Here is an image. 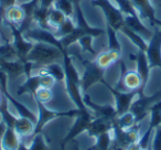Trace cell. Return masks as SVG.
Listing matches in <instances>:
<instances>
[{
	"instance_id": "6da1fadb",
	"label": "cell",
	"mask_w": 161,
	"mask_h": 150,
	"mask_svg": "<svg viewBox=\"0 0 161 150\" xmlns=\"http://www.w3.org/2000/svg\"><path fill=\"white\" fill-rule=\"evenodd\" d=\"M27 61L33 63V72L45 65L63 61V53L58 47L43 42H34L33 47L27 56ZM32 72V73H33Z\"/></svg>"
},
{
	"instance_id": "7a4b0ae2",
	"label": "cell",
	"mask_w": 161,
	"mask_h": 150,
	"mask_svg": "<svg viewBox=\"0 0 161 150\" xmlns=\"http://www.w3.org/2000/svg\"><path fill=\"white\" fill-rule=\"evenodd\" d=\"M75 58H77V60L80 61V63L83 66V73L80 75V86L82 92L86 93L87 90L93 86L94 84L102 82L104 80V75H105V71L106 69L99 67L96 64L95 60H91L84 56V53L80 54H75Z\"/></svg>"
},
{
	"instance_id": "3957f363",
	"label": "cell",
	"mask_w": 161,
	"mask_h": 150,
	"mask_svg": "<svg viewBox=\"0 0 161 150\" xmlns=\"http://www.w3.org/2000/svg\"><path fill=\"white\" fill-rule=\"evenodd\" d=\"M92 5L102 9L105 14L106 25H110L116 31H120L121 28L125 25V14L113 0H92Z\"/></svg>"
},
{
	"instance_id": "277c9868",
	"label": "cell",
	"mask_w": 161,
	"mask_h": 150,
	"mask_svg": "<svg viewBox=\"0 0 161 150\" xmlns=\"http://www.w3.org/2000/svg\"><path fill=\"white\" fill-rule=\"evenodd\" d=\"M159 101H161V91H158L150 96H147L143 94V92L139 91L138 95L134 99L129 109L136 117L137 124H140V121H142L150 114L151 107Z\"/></svg>"
},
{
	"instance_id": "5b68a950",
	"label": "cell",
	"mask_w": 161,
	"mask_h": 150,
	"mask_svg": "<svg viewBox=\"0 0 161 150\" xmlns=\"http://www.w3.org/2000/svg\"><path fill=\"white\" fill-rule=\"evenodd\" d=\"M36 106H38V119L36 123V128H34L33 135H36L39 132H42V129L50 120L58 118V117H76L80 113V109L67 110V112H56V110H51L45 106V104L40 103L36 101ZM32 135V136H33Z\"/></svg>"
},
{
	"instance_id": "8992f818",
	"label": "cell",
	"mask_w": 161,
	"mask_h": 150,
	"mask_svg": "<svg viewBox=\"0 0 161 150\" xmlns=\"http://www.w3.org/2000/svg\"><path fill=\"white\" fill-rule=\"evenodd\" d=\"M74 118H75V121H74L72 128L66 134V136L63 138V140L60 142L62 149H64L67 143L72 142L78 135H80L83 131H86L90 124L95 118V116L93 115V113L90 109H86V110H80V114L76 117H74Z\"/></svg>"
},
{
	"instance_id": "52a82bcc",
	"label": "cell",
	"mask_w": 161,
	"mask_h": 150,
	"mask_svg": "<svg viewBox=\"0 0 161 150\" xmlns=\"http://www.w3.org/2000/svg\"><path fill=\"white\" fill-rule=\"evenodd\" d=\"M120 65V77L115 86V88L123 92H129V91H138L142 86V80L137 71L134 69H127L125 62L121 58L119 61Z\"/></svg>"
},
{
	"instance_id": "ba28073f",
	"label": "cell",
	"mask_w": 161,
	"mask_h": 150,
	"mask_svg": "<svg viewBox=\"0 0 161 150\" xmlns=\"http://www.w3.org/2000/svg\"><path fill=\"white\" fill-rule=\"evenodd\" d=\"M7 27L9 28L10 32H11V36H12L11 42L17 51L18 60L22 61V62H25V61H27L28 54L30 53L31 49L33 47L34 42L29 40L28 38H25V36L23 34V32L19 29L18 25L8 23Z\"/></svg>"
},
{
	"instance_id": "9c48e42d",
	"label": "cell",
	"mask_w": 161,
	"mask_h": 150,
	"mask_svg": "<svg viewBox=\"0 0 161 150\" xmlns=\"http://www.w3.org/2000/svg\"><path fill=\"white\" fill-rule=\"evenodd\" d=\"M101 83H103L104 85L109 90V92L113 94V96L115 97V107H116L117 115H118V116L130 109V106H131L134 99L136 98L137 95H138L139 90L129 91V92H123V91H118L115 87H113V86H110L105 80H103Z\"/></svg>"
},
{
	"instance_id": "30bf717a",
	"label": "cell",
	"mask_w": 161,
	"mask_h": 150,
	"mask_svg": "<svg viewBox=\"0 0 161 150\" xmlns=\"http://www.w3.org/2000/svg\"><path fill=\"white\" fill-rule=\"evenodd\" d=\"M150 67H159L161 69V28L154 27L153 33L148 41L146 50Z\"/></svg>"
},
{
	"instance_id": "8fae6325",
	"label": "cell",
	"mask_w": 161,
	"mask_h": 150,
	"mask_svg": "<svg viewBox=\"0 0 161 150\" xmlns=\"http://www.w3.org/2000/svg\"><path fill=\"white\" fill-rule=\"evenodd\" d=\"M83 101L85 103L86 107L93 113L95 117H103V118H107L110 120H114L118 115H117L116 107L113 105H99L96 104L95 102L92 101L90 95L87 93L83 94Z\"/></svg>"
},
{
	"instance_id": "7c38bea8",
	"label": "cell",
	"mask_w": 161,
	"mask_h": 150,
	"mask_svg": "<svg viewBox=\"0 0 161 150\" xmlns=\"http://www.w3.org/2000/svg\"><path fill=\"white\" fill-rule=\"evenodd\" d=\"M138 16L142 21H148L152 28L156 27L158 18L156 17V9L151 0H131Z\"/></svg>"
},
{
	"instance_id": "4fadbf2b",
	"label": "cell",
	"mask_w": 161,
	"mask_h": 150,
	"mask_svg": "<svg viewBox=\"0 0 161 150\" xmlns=\"http://www.w3.org/2000/svg\"><path fill=\"white\" fill-rule=\"evenodd\" d=\"M132 61L136 62V71L138 72V74L140 75L141 80H142V86L141 88H139L140 92L145 91V87L148 83L149 80V74H150V65L149 61H148L147 54L142 50H138L137 53L135 55H132Z\"/></svg>"
},
{
	"instance_id": "5bb4252c",
	"label": "cell",
	"mask_w": 161,
	"mask_h": 150,
	"mask_svg": "<svg viewBox=\"0 0 161 150\" xmlns=\"http://www.w3.org/2000/svg\"><path fill=\"white\" fill-rule=\"evenodd\" d=\"M125 25H127L132 31L140 34L147 42L151 39L152 33H153V31H151L143 23V21L141 20L138 14H136V16H125Z\"/></svg>"
},
{
	"instance_id": "9a60e30c",
	"label": "cell",
	"mask_w": 161,
	"mask_h": 150,
	"mask_svg": "<svg viewBox=\"0 0 161 150\" xmlns=\"http://www.w3.org/2000/svg\"><path fill=\"white\" fill-rule=\"evenodd\" d=\"M113 123L114 120H110V119L103 118V117H95L92 123L90 124L86 132H87L88 137L97 138L102 134L110 131V129L113 128Z\"/></svg>"
},
{
	"instance_id": "2e32d148",
	"label": "cell",
	"mask_w": 161,
	"mask_h": 150,
	"mask_svg": "<svg viewBox=\"0 0 161 150\" xmlns=\"http://www.w3.org/2000/svg\"><path fill=\"white\" fill-rule=\"evenodd\" d=\"M96 64L104 69H107L110 65L119 62L121 60V52L113 51V50H106L96 55L94 58Z\"/></svg>"
},
{
	"instance_id": "e0dca14e",
	"label": "cell",
	"mask_w": 161,
	"mask_h": 150,
	"mask_svg": "<svg viewBox=\"0 0 161 150\" xmlns=\"http://www.w3.org/2000/svg\"><path fill=\"white\" fill-rule=\"evenodd\" d=\"M25 18V12L23 10V8L21 7V5H12L9 8H7L3 14V20H5L6 25L8 23L10 25H20L22 23V21Z\"/></svg>"
},
{
	"instance_id": "ac0fdd59",
	"label": "cell",
	"mask_w": 161,
	"mask_h": 150,
	"mask_svg": "<svg viewBox=\"0 0 161 150\" xmlns=\"http://www.w3.org/2000/svg\"><path fill=\"white\" fill-rule=\"evenodd\" d=\"M34 128H36V123L27 117H17L14 124V129L21 139H25L27 137L32 136Z\"/></svg>"
},
{
	"instance_id": "d6986e66",
	"label": "cell",
	"mask_w": 161,
	"mask_h": 150,
	"mask_svg": "<svg viewBox=\"0 0 161 150\" xmlns=\"http://www.w3.org/2000/svg\"><path fill=\"white\" fill-rule=\"evenodd\" d=\"M0 69L7 74L10 81H12V80L17 79L20 75L25 74V62H22L20 60L3 61Z\"/></svg>"
},
{
	"instance_id": "ffe728a7",
	"label": "cell",
	"mask_w": 161,
	"mask_h": 150,
	"mask_svg": "<svg viewBox=\"0 0 161 150\" xmlns=\"http://www.w3.org/2000/svg\"><path fill=\"white\" fill-rule=\"evenodd\" d=\"M41 87L40 85V75L36 73H32L30 76H27L25 82L17 90V95L21 96L23 94H30L34 96L36 91Z\"/></svg>"
},
{
	"instance_id": "44dd1931",
	"label": "cell",
	"mask_w": 161,
	"mask_h": 150,
	"mask_svg": "<svg viewBox=\"0 0 161 150\" xmlns=\"http://www.w3.org/2000/svg\"><path fill=\"white\" fill-rule=\"evenodd\" d=\"M33 73L38 74H49L51 76H53L55 79L56 82H62L65 81V71L64 66L61 62H54L51 63L49 65H45L40 69H36Z\"/></svg>"
},
{
	"instance_id": "7402d4cb",
	"label": "cell",
	"mask_w": 161,
	"mask_h": 150,
	"mask_svg": "<svg viewBox=\"0 0 161 150\" xmlns=\"http://www.w3.org/2000/svg\"><path fill=\"white\" fill-rule=\"evenodd\" d=\"M0 142L3 150H17L21 142V138L14 128L7 126Z\"/></svg>"
},
{
	"instance_id": "603a6c76",
	"label": "cell",
	"mask_w": 161,
	"mask_h": 150,
	"mask_svg": "<svg viewBox=\"0 0 161 150\" xmlns=\"http://www.w3.org/2000/svg\"><path fill=\"white\" fill-rule=\"evenodd\" d=\"M120 32L124 34V36H127V38L129 39L130 41H131L132 44H134L135 47H137V49H138V50H142V51L146 52V50H147L148 42L142 38V36H140V34L137 33V32H135V31H132V30L129 29L127 25H124V27L120 29Z\"/></svg>"
},
{
	"instance_id": "cb8c5ba5",
	"label": "cell",
	"mask_w": 161,
	"mask_h": 150,
	"mask_svg": "<svg viewBox=\"0 0 161 150\" xmlns=\"http://www.w3.org/2000/svg\"><path fill=\"white\" fill-rule=\"evenodd\" d=\"M67 17L63 14L61 10L56 9L54 6H52L51 9L49 11V14H47V22H49L51 29L53 30V32L66 20Z\"/></svg>"
},
{
	"instance_id": "d4e9b609",
	"label": "cell",
	"mask_w": 161,
	"mask_h": 150,
	"mask_svg": "<svg viewBox=\"0 0 161 150\" xmlns=\"http://www.w3.org/2000/svg\"><path fill=\"white\" fill-rule=\"evenodd\" d=\"M94 36H90V34H85V36H80V39H78V44H80V51H82V53L84 54H91V55L93 56V58H96V55L98 53H97L96 51H95L94 49V45H93V41H94Z\"/></svg>"
},
{
	"instance_id": "484cf974",
	"label": "cell",
	"mask_w": 161,
	"mask_h": 150,
	"mask_svg": "<svg viewBox=\"0 0 161 150\" xmlns=\"http://www.w3.org/2000/svg\"><path fill=\"white\" fill-rule=\"evenodd\" d=\"M114 121L121 129H129V128L134 127L135 125H137L136 117H135V115L130 110L117 116Z\"/></svg>"
},
{
	"instance_id": "4316f807",
	"label": "cell",
	"mask_w": 161,
	"mask_h": 150,
	"mask_svg": "<svg viewBox=\"0 0 161 150\" xmlns=\"http://www.w3.org/2000/svg\"><path fill=\"white\" fill-rule=\"evenodd\" d=\"M0 58L5 61L18 60L17 51L12 42H1L0 43Z\"/></svg>"
},
{
	"instance_id": "83f0119b",
	"label": "cell",
	"mask_w": 161,
	"mask_h": 150,
	"mask_svg": "<svg viewBox=\"0 0 161 150\" xmlns=\"http://www.w3.org/2000/svg\"><path fill=\"white\" fill-rule=\"evenodd\" d=\"M117 32L115 29H113L110 25H106V33H107V40H108V47L107 50H113V51H119L121 52V45L117 36Z\"/></svg>"
},
{
	"instance_id": "f1b7e54d",
	"label": "cell",
	"mask_w": 161,
	"mask_h": 150,
	"mask_svg": "<svg viewBox=\"0 0 161 150\" xmlns=\"http://www.w3.org/2000/svg\"><path fill=\"white\" fill-rule=\"evenodd\" d=\"M76 25L74 22V20L72 18H66V20L54 31V34L58 39H62L64 36H66L67 34L72 33L75 30Z\"/></svg>"
},
{
	"instance_id": "f546056e",
	"label": "cell",
	"mask_w": 161,
	"mask_h": 150,
	"mask_svg": "<svg viewBox=\"0 0 161 150\" xmlns=\"http://www.w3.org/2000/svg\"><path fill=\"white\" fill-rule=\"evenodd\" d=\"M53 6L56 9L61 10L67 18L73 19L74 16V3L72 0H54Z\"/></svg>"
},
{
	"instance_id": "4dcf8cb0",
	"label": "cell",
	"mask_w": 161,
	"mask_h": 150,
	"mask_svg": "<svg viewBox=\"0 0 161 150\" xmlns=\"http://www.w3.org/2000/svg\"><path fill=\"white\" fill-rule=\"evenodd\" d=\"M28 148L29 150H50V147L45 141L42 132H39V134L32 136V141L30 146H28Z\"/></svg>"
},
{
	"instance_id": "1f68e13d",
	"label": "cell",
	"mask_w": 161,
	"mask_h": 150,
	"mask_svg": "<svg viewBox=\"0 0 161 150\" xmlns=\"http://www.w3.org/2000/svg\"><path fill=\"white\" fill-rule=\"evenodd\" d=\"M34 101H38L40 103L47 104L49 102L52 101L53 98V92H52V88H45V87H40L36 91V95L33 96Z\"/></svg>"
},
{
	"instance_id": "d6a6232c",
	"label": "cell",
	"mask_w": 161,
	"mask_h": 150,
	"mask_svg": "<svg viewBox=\"0 0 161 150\" xmlns=\"http://www.w3.org/2000/svg\"><path fill=\"white\" fill-rule=\"evenodd\" d=\"M151 150H161V125L154 128L153 137L151 139Z\"/></svg>"
},
{
	"instance_id": "836d02e7",
	"label": "cell",
	"mask_w": 161,
	"mask_h": 150,
	"mask_svg": "<svg viewBox=\"0 0 161 150\" xmlns=\"http://www.w3.org/2000/svg\"><path fill=\"white\" fill-rule=\"evenodd\" d=\"M38 74V73H36ZM40 75V85L41 87L45 88H52L55 84V79L49 74H39Z\"/></svg>"
},
{
	"instance_id": "e575fe53",
	"label": "cell",
	"mask_w": 161,
	"mask_h": 150,
	"mask_svg": "<svg viewBox=\"0 0 161 150\" xmlns=\"http://www.w3.org/2000/svg\"><path fill=\"white\" fill-rule=\"evenodd\" d=\"M6 128H7V125H6V124L3 123V120H0V140H1V138H3V134H5Z\"/></svg>"
},
{
	"instance_id": "d590c367",
	"label": "cell",
	"mask_w": 161,
	"mask_h": 150,
	"mask_svg": "<svg viewBox=\"0 0 161 150\" xmlns=\"http://www.w3.org/2000/svg\"><path fill=\"white\" fill-rule=\"evenodd\" d=\"M17 150H29L28 146L25 145V139H21V142H20V145H19V147Z\"/></svg>"
},
{
	"instance_id": "8d00e7d4",
	"label": "cell",
	"mask_w": 161,
	"mask_h": 150,
	"mask_svg": "<svg viewBox=\"0 0 161 150\" xmlns=\"http://www.w3.org/2000/svg\"><path fill=\"white\" fill-rule=\"evenodd\" d=\"M151 3L154 6V8H161V0H151Z\"/></svg>"
},
{
	"instance_id": "74e56055",
	"label": "cell",
	"mask_w": 161,
	"mask_h": 150,
	"mask_svg": "<svg viewBox=\"0 0 161 150\" xmlns=\"http://www.w3.org/2000/svg\"><path fill=\"white\" fill-rule=\"evenodd\" d=\"M71 150H80V147H78V145L74 140H73V145H72V147H71Z\"/></svg>"
},
{
	"instance_id": "f35d334b",
	"label": "cell",
	"mask_w": 161,
	"mask_h": 150,
	"mask_svg": "<svg viewBox=\"0 0 161 150\" xmlns=\"http://www.w3.org/2000/svg\"><path fill=\"white\" fill-rule=\"evenodd\" d=\"M3 99H5V96H3V92H1V90H0V106L3 105Z\"/></svg>"
},
{
	"instance_id": "ab89813d",
	"label": "cell",
	"mask_w": 161,
	"mask_h": 150,
	"mask_svg": "<svg viewBox=\"0 0 161 150\" xmlns=\"http://www.w3.org/2000/svg\"><path fill=\"white\" fill-rule=\"evenodd\" d=\"M156 27H160V28H161V20H160V19H158V20H157Z\"/></svg>"
},
{
	"instance_id": "60d3db41",
	"label": "cell",
	"mask_w": 161,
	"mask_h": 150,
	"mask_svg": "<svg viewBox=\"0 0 161 150\" xmlns=\"http://www.w3.org/2000/svg\"><path fill=\"white\" fill-rule=\"evenodd\" d=\"M0 150H3V146H1V142H0Z\"/></svg>"
},
{
	"instance_id": "b9f144b4",
	"label": "cell",
	"mask_w": 161,
	"mask_h": 150,
	"mask_svg": "<svg viewBox=\"0 0 161 150\" xmlns=\"http://www.w3.org/2000/svg\"><path fill=\"white\" fill-rule=\"evenodd\" d=\"M0 40H1V36H0ZM0 43H1V42H0Z\"/></svg>"
}]
</instances>
